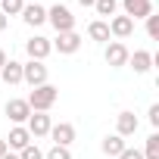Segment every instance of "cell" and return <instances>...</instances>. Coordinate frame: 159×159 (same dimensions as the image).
Instances as JSON below:
<instances>
[{"label":"cell","instance_id":"2","mask_svg":"<svg viewBox=\"0 0 159 159\" xmlns=\"http://www.w3.org/2000/svg\"><path fill=\"white\" fill-rule=\"evenodd\" d=\"M47 22L56 28V34H62V31H75V16H72V10L62 7V3H56V7L47 10Z\"/></svg>","mask_w":159,"mask_h":159},{"label":"cell","instance_id":"27","mask_svg":"<svg viewBox=\"0 0 159 159\" xmlns=\"http://www.w3.org/2000/svg\"><path fill=\"white\" fill-rule=\"evenodd\" d=\"M3 66H7V50L0 47V69H3Z\"/></svg>","mask_w":159,"mask_h":159},{"label":"cell","instance_id":"31","mask_svg":"<svg viewBox=\"0 0 159 159\" xmlns=\"http://www.w3.org/2000/svg\"><path fill=\"white\" fill-rule=\"evenodd\" d=\"M0 159H19V156H13V153H3V156H0Z\"/></svg>","mask_w":159,"mask_h":159},{"label":"cell","instance_id":"4","mask_svg":"<svg viewBox=\"0 0 159 159\" xmlns=\"http://www.w3.org/2000/svg\"><path fill=\"white\" fill-rule=\"evenodd\" d=\"M25 128H28V134H31V137H47V134H50V128H53V122H50V116H47V112H31Z\"/></svg>","mask_w":159,"mask_h":159},{"label":"cell","instance_id":"8","mask_svg":"<svg viewBox=\"0 0 159 159\" xmlns=\"http://www.w3.org/2000/svg\"><path fill=\"white\" fill-rule=\"evenodd\" d=\"M50 137H53V143H56V147H69V143L75 140V128H72L69 122H59V125H53V128H50Z\"/></svg>","mask_w":159,"mask_h":159},{"label":"cell","instance_id":"15","mask_svg":"<svg viewBox=\"0 0 159 159\" xmlns=\"http://www.w3.org/2000/svg\"><path fill=\"white\" fill-rule=\"evenodd\" d=\"M100 150H103L109 159H119V156H122V150H125V137H119V134H109V137H103Z\"/></svg>","mask_w":159,"mask_h":159},{"label":"cell","instance_id":"29","mask_svg":"<svg viewBox=\"0 0 159 159\" xmlns=\"http://www.w3.org/2000/svg\"><path fill=\"white\" fill-rule=\"evenodd\" d=\"M3 28H7V16H3V13H0V31H3Z\"/></svg>","mask_w":159,"mask_h":159},{"label":"cell","instance_id":"6","mask_svg":"<svg viewBox=\"0 0 159 159\" xmlns=\"http://www.w3.org/2000/svg\"><path fill=\"white\" fill-rule=\"evenodd\" d=\"M25 50H28V56L31 59H38V62H44L47 56H50V50H53V44L47 41V38H41V34H34L28 44H25Z\"/></svg>","mask_w":159,"mask_h":159},{"label":"cell","instance_id":"17","mask_svg":"<svg viewBox=\"0 0 159 159\" xmlns=\"http://www.w3.org/2000/svg\"><path fill=\"white\" fill-rule=\"evenodd\" d=\"M137 131V116L134 112H119V137H131Z\"/></svg>","mask_w":159,"mask_h":159},{"label":"cell","instance_id":"28","mask_svg":"<svg viewBox=\"0 0 159 159\" xmlns=\"http://www.w3.org/2000/svg\"><path fill=\"white\" fill-rule=\"evenodd\" d=\"M78 3H81V7H94V3H97V0H78Z\"/></svg>","mask_w":159,"mask_h":159},{"label":"cell","instance_id":"19","mask_svg":"<svg viewBox=\"0 0 159 159\" xmlns=\"http://www.w3.org/2000/svg\"><path fill=\"white\" fill-rule=\"evenodd\" d=\"M25 10V0H0V13L3 16H19Z\"/></svg>","mask_w":159,"mask_h":159},{"label":"cell","instance_id":"10","mask_svg":"<svg viewBox=\"0 0 159 159\" xmlns=\"http://www.w3.org/2000/svg\"><path fill=\"white\" fill-rule=\"evenodd\" d=\"M128 56H131V53H128V47H125L122 41H112V44L106 47V62H109V66H125Z\"/></svg>","mask_w":159,"mask_h":159},{"label":"cell","instance_id":"23","mask_svg":"<svg viewBox=\"0 0 159 159\" xmlns=\"http://www.w3.org/2000/svg\"><path fill=\"white\" fill-rule=\"evenodd\" d=\"M47 159H72V153H69V147H50V153H47Z\"/></svg>","mask_w":159,"mask_h":159},{"label":"cell","instance_id":"26","mask_svg":"<svg viewBox=\"0 0 159 159\" xmlns=\"http://www.w3.org/2000/svg\"><path fill=\"white\" fill-rule=\"evenodd\" d=\"M150 125H153V128H159V103H153V106H150Z\"/></svg>","mask_w":159,"mask_h":159},{"label":"cell","instance_id":"5","mask_svg":"<svg viewBox=\"0 0 159 159\" xmlns=\"http://www.w3.org/2000/svg\"><path fill=\"white\" fill-rule=\"evenodd\" d=\"M122 7H125V16H128L131 22L153 16V3H150V0H122Z\"/></svg>","mask_w":159,"mask_h":159},{"label":"cell","instance_id":"9","mask_svg":"<svg viewBox=\"0 0 159 159\" xmlns=\"http://www.w3.org/2000/svg\"><path fill=\"white\" fill-rule=\"evenodd\" d=\"M53 47H56L59 53H75L78 47H81V38H78L75 31H62V34H56Z\"/></svg>","mask_w":159,"mask_h":159},{"label":"cell","instance_id":"1","mask_svg":"<svg viewBox=\"0 0 159 159\" xmlns=\"http://www.w3.org/2000/svg\"><path fill=\"white\" fill-rule=\"evenodd\" d=\"M56 97H59V91H56L53 84H38V88L28 94V106H31V112H47V109L56 103Z\"/></svg>","mask_w":159,"mask_h":159},{"label":"cell","instance_id":"11","mask_svg":"<svg viewBox=\"0 0 159 159\" xmlns=\"http://www.w3.org/2000/svg\"><path fill=\"white\" fill-rule=\"evenodd\" d=\"M0 81H7V84H19V81H22V62L7 59V66L0 69Z\"/></svg>","mask_w":159,"mask_h":159},{"label":"cell","instance_id":"24","mask_svg":"<svg viewBox=\"0 0 159 159\" xmlns=\"http://www.w3.org/2000/svg\"><path fill=\"white\" fill-rule=\"evenodd\" d=\"M147 34L156 41L159 38V16H147Z\"/></svg>","mask_w":159,"mask_h":159},{"label":"cell","instance_id":"22","mask_svg":"<svg viewBox=\"0 0 159 159\" xmlns=\"http://www.w3.org/2000/svg\"><path fill=\"white\" fill-rule=\"evenodd\" d=\"M19 159H44V153H41L34 143H28L25 150H19Z\"/></svg>","mask_w":159,"mask_h":159},{"label":"cell","instance_id":"13","mask_svg":"<svg viewBox=\"0 0 159 159\" xmlns=\"http://www.w3.org/2000/svg\"><path fill=\"white\" fill-rule=\"evenodd\" d=\"M109 34H116V38H131V34H134V22H131L128 16H116V19L109 22Z\"/></svg>","mask_w":159,"mask_h":159},{"label":"cell","instance_id":"3","mask_svg":"<svg viewBox=\"0 0 159 159\" xmlns=\"http://www.w3.org/2000/svg\"><path fill=\"white\" fill-rule=\"evenodd\" d=\"M22 81H28L31 88L47 84V66H44V62H38V59H28V62L22 66Z\"/></svg>","mask_w":159,"mask_h":159},{"label":"cell","instance_id":"30","mask_svg":"<svg viewBox=\"0 0 159 159\" xmlns=\"http://www.w3.org/2000/svg\"><path fill=\"white\" fill-rule=\"evenodd\" d=\"M7 153V140H0V156H3Z\"/></svg>","mask_w":159,"mask_h":159},{"label":"cell","instance_id":"21","mask_svg":"<svg viewBox=\"0 0 159 159\" xmlns=\"http://www.w3.org/2000/svg\"><path fill=\"white\" fill-rule=\"evenodd\" d=\"M116 7H119L116 0H97V3H94V10H97L100 16H112V13H116Z\"/></svg>","mask_w":159,"mask_h":159},{"label":"cell","instance_id":"16","mask_svg":"<svg viewBox=\"0 0 159 159\" xmlns=\"http://www.w3.org/2000/svg\"><path fill=\"white\" fill-rule=\"evenodd\" d=\"M128 62L134 66V72H150V66H153V53H147V50H134V56H128Z\"/></svg>","mask_w":159,"mask_h":159},{"label":"cell","instance_id":"18","mask_svg":"<svg viewBox=\"0 0 159 159\" xmlns=\"http://www.w3.org/2000/svg\"><path fill=\"white\" fill-rule=\"evenodd\" d=\"M88 34H91V41H100V44L109 41V22H100V19L91 22V25H88Z\"/></svg>","mask_w":159,"mask_h":159},{"label":"cell","instance_id":"14","mask_svg":"<svg viewBox=\"0 0 159 159\" xmlns=\"http://www.w3.org/2000/svg\"><path fill=\"white\" fill-rule=\"evenodd\" d=\"M7 143H10L13 150H25V147L31 143V134H28V128H25V125H16V128L10 131V137H7Z\"/></svg>","mask_w":159,"mask_h":159},{"label":"cell","instance_id":"7","mask_svg":"<svg viewBox=\"0 0 159 159\" xmlns=\"http://www.w3.org/2000/svg\"><path fill=\"white\" fill-rule=\"evenodd\" d=\"M7 116H10V122H16V125L28 122V116H31L28 100H10V103H7Z\"/></svg>","mask_w":159,"mask_h":159},{"label":"cell","instance_id":"25","mask_svg":"<svg viewBox=\"0 0 159 159\" xmlns=\"http://www.w3.org/2000/svg\"><path fill=\"white\" fill-rule=\"evenodd\" d=\"M119 159H143V153H140V150H131V147H125Z\"/></svg>","mask_w":159,"mask_h":159},{"label":"cell","instance_id":"20","mask_svg":"<svg viewBox=\"0 0 159 159\" xmlns=\"http://www.w3.org/2000/svg\"><path fill=\"white\" fill-rule=\"evenodd\" d=\"M143 159H159V134H150V137H147V150H143Z\"/></svg>","mask_w":159,"mask_h":159},{"label":"cell","instance_id":"12","mask_svg":"<svg viewBox=\"0 0 159 159\" xmlns=\"http://www.w3.org/2000/svg\"><path fill=\"white\" fill-rule=\"evenodd\" d=\"M22 19H25L31 28H38V25H44V22H47V10H44L41 3H31V7H25V10H22Z\"/></svg>","mask_w":159,"mask_h":159}]
</instances>
